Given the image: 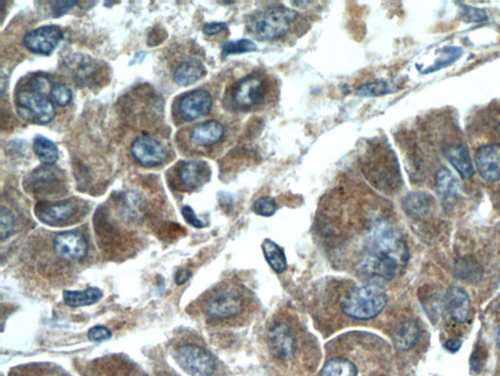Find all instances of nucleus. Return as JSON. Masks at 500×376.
Here are the masks:
<instances>
[{
  "mask_svg": "<svg viewBox=\"0 0 500 376\" xmlns=\"http://www.w3.org/2000/svg\"><path fill=\"white\" fill-rule=\"evenodd\" d=\"M299 17L298 12L288 7H271L251 16L248 19V31L258 41H278L290 34Z\"/></svg>",
  "mask_w": 500,
  "mask_h": 376,
  "instance_id": "obj_1",
  "label": "nucleus"
},
{
  "mask_svg": "<svg viewBox=\"0 0 500 376\" xmlns=\"http://www.w3.org/2000/svg\"><path fill=\"white\" fill-rule=\"evenodd\" d=\"M273 83L263 74L253 73L239 80L231 87L229 101L234 110L250 112L259 110L273 98Z\"/></svg>",
  "mask_w": 500,
  "mask_h": 376,
  "instance_id": "obj_2",
  "label": "nucleus"
},
{
  "mask_svg": "<svg viewBox=\"0 0 500 376\" xmlns=\"http://www.w3.org/2000/svg\"><path fill=\"white\" fill-rule=\"evenodd\" d=\"M387 303L385 290L378 284L362 285L346 295L342 310L354 320H367L378 317Z\"/></svg>",
  "mask_w": 500,
  "mask_h": 376,
  "instance_id": "obj_3",
  "label": "nucleus"
},
{
  "mask_svg": "<svg viewBox=\"0 0 500 376\" xmlns=\"http://www.w3.org/2000/svg\"><path fill=\"white\" fill-rule=\"evenodd\" d=\"M367 243L371 247V252L379 253L390 258L400 269L408 264V246L399 231L389 222L383 220L376 222L369 232Z\"/></svg>",
  "mask_w": 500,
  "mask_h": 376,
  "instance_id": "obj_4",
  "label": "nucleus"
},
{
  "mask_svg": "<svg viewBox=\"0 0 500 376\" xmlns=\"http://www.w3.org/2000/svg\"><path fill=\"white\" fill-rule=\"evenodd\" d=\"M362 166L369 182L378 187L387 183L396 182L397 176L400 173L396 158L385 147H374L369 151Z\"/></svg>",
  "mask_w": 500,
  "mask_h": 376,
  "instance_id": "obj_5",
  "label": "nucleus"
},
{
  "mask_svg": "<svg viewBox=\"0 0 500 376\" xmlns=\"http://www.w3.org/2000/svg\"><path fill=\"white\" fill-rule=\"evenodd\" d=\"M19 114L25 120L49 124L55 117V108L47 95L34 90H23L17 94Z\"/></svg>",
  "mask_w": 500,
  "mask_h": 376,
  "instance_id": "obj_6",
  "label": "nucleus"
},
{
  "mask_svg": "<svg viewBox=\"0 0 500 376\" xmlns=\"http://www.w3.org/2000/svg\"><path fill=\"white\" fill-rule=\"evenodd\" d=\"M174 357L178 366L192 376H210L215 370L213 355L197 345L182 346Z\"/></svg>",
  "mask_w": 500,
  "mask_h": 376,
  "instance_id": "obj_7",
  "label": "nucleus"
},
{
  "mask_svg": "<svg viewBox=\"0 0 500 376\" xmlns=\"http://www.w3.org/2000/svg\"><path fill=\"white\" fill-rule=\"evenodd\" d=\"M243 309V297L234 289L220 290L209 298L206 305V313L214 320L236 317Z\"/></svg>",
  "mask_w": 500,
  "mask_h": 376,
  "instance_id": "obj_8",
  "label": "nucleus"
},
{
  "mask_svg": "<svg viewBox=\"0 0 500 376\" xmlns=\"http://www.w3.org/2000/svg\"><path fill=\"white\" fill-rule=\"evenodd\" d=\"M62 39L63 32L59 27L43 25L25 34L24 45L32 52L49 55L57 48Z\"/></svg>",
  "mask_w": 500,
  "mask_h": 376,
  "instance_id": "obj_9",
  "label": "nucleus"
},
{
  "mask_svg": "<svg viewBox=\"0 0 500 376\" xmlns=\"http://www.w3.org/2000/svg\"><path fill=\"white\" fill-rule=\"evenodd\" d=\"M56 255L66 262H76L87 254V241L83 234L76 231H64L57 234L53 240Z\"/></svg>",
  "mask_w": 500,
  "mask_h": 376,
  "instance_id": "obj_10",
  "label": "nucleus"
},
{
  "mask_svg": "<svg viewBox=\"0 0 500 376\" xmlns=\"http://www.w3.org/2000/svg\"><path fill=\"white\" fill-rule=\"evenodd\" d=\"M131 154L144 167H155L164 163L166 159L164 146L148 136L135 139L131 145Z\"/></svg>",
  "mask_w": 500,
  "mask_h": 376,
  "instance_id": "obj_11",
  "label": "nucleus"
},
{
  "mask_svg": "<svg viewBox=\"0 0 500 376\" xmlns=\"http://www.w3.org/2000/svg\"><path fill=\"white\" fill-rule=\"evenodd\" d=\"M213 96L206 90H199L184 95L179 103L181 117L188 122L208 115L213 108Z\"/></svg>",
  "mask_w": 500,
  "mask_h": 376,
  "instance_id": "obj_12",
  "label": "nucleus"
},
{
  "mask_svg": "<svg viewBox=\"0 0 500 376\" xmlns=\"http://www.w3.org/2000/svg\"><path fill=\"white\" fill-rule=\"evenodd\" d=\"M475 163L479 174L487 182L500 180V143L481 146L475 153Z\"/></svg>",
  "mask_w": 500,
  "mask_h": 376,
  "instance_id": "obj_13",
  "label": "nucleus"
},
{
  "mask_svg": "<svg viewBox=\"0 0 500 376\" xmlns=\"http://www.w3.org/2000/svg\"><path fill=\"white\" fill-rule=\"evenodd\" d=\"M78 213V206L71 201L62 203H39L36 215L41 222L49 226H63Z\"/></svg>",
  "mask_w": 500,
  "mask_h": 376,
  "instance_id": "obj_14",
  "label": "nucleus"
},
{
  "mask_svg": "<svg viewBox=\"0 0 500 376\" xmlns=\"http://www.w3.org/2000/svg\"><path fill=\"white\" fill-rule=\"evenodd\" d=\"M399 270V266L390 258L371 251L359 264V271L365 275L378 276L385 280H393Z\"/></svg>",
  "mask_w": 500,
  "mask_h": 376,
  "instance_id": "obj_15",
  "label": "nucleus"
},
{
  "mask_svg": "<svg viewBox=\"0 0 500 376\" xmlns=\"http://www.w3.org/2000/svg\"><path fill=\"white\" fill-rule=\"evenodd\" d=\"M269 346L273 355L279 359H287L294 353V338L290 327L285 324H276L269 333Z\"/></svg>",
  "mask_w": 500,
  "mask_h": 376,
  "instance_id": "obj_16",
  "label": "nucleus"
},
{
  "mask_svg": "<svg viewBox=\"0 0 500 376\" xmlns=\"http://www.w3.org/2000/svg\"><path fill=\"white\" fill-rule=\"evenodd\" d=\"M225 136L224 125L218 121H206L193 127L190 132L191 141L201 147H209L219 143Z\"/></svg>",
  "mask_w": 500,
  "mask_h": 376,
  "instance_id": "obj_17",
  "label": "nucleus"
},
{
  "mask_svg": "<svg viewBox=\"0 0 500 376\" xmlns=\"http://www.w3.org/2000/svg\"><path fill=\"white\" fill-rule=\"evenodd\" d=\"M445 305L453 320L459 324L467 322L470 315V298L464 289L458 286L450 287L446 293Z\"/></svg>",
  "mask_w": 500,
  "mask_h": 376,
  "instance_id": "obj_18",
  "label": "nucleus"
},
{
  "mask_svg": "<svg viewBox=\"0 0 500 376\" xmlns=\"http://www.w3.org/2000/svg\"><path fill=\"white\" fill-rule=\"evenodd\" d=\"M179 174L181 182L186 187L195 189L208 182L210 169L204 162L191 161L182 165Z\"/></svg>",
  "mask_w": 500,
  "mask_h": 376,
  "instance_id": "obj_19",
  "label": "nucleus"
},
{
  "mask_svg": "<svg viewBox=\"0 0 500 376\" xmlns=\"http://www.w3.org/2000/svg\"><path fill=\"white\" fill-rule=\"evenodd\" d=\"M446 157L461 178H470L474 175L473 165L466 146L461 143L448 146L446 149Z\"/></svg>",
  "mask_w": 500,
  "mask_h": 376,
  "instance_id": "obj_20",
  "label": "nucleus"
},
{
  "mask_svg": "<svg viewBox=\"0 0 500 376\" xmlns=\"http://www.w3.org/2000/svg\"><path fill=\"white\" fill-rule=\"evenodd\" d=\"M59 169L53 168L52 166L41 167L37 169L32 175V188L39 194H49L54 191V188L59 187L61 178H60Z\"/></svg>",
  "mask_w": 500,
  "mask_h": 376,
  "instance_id": "obj_21",
  "label": "nucleus"
},
{
  "mask_svg": "<svg viewBox=\"0 0 500 376\" xmlns=\"http://www.w3.org/2000/svg\"><path fill=\"white\" fill-rule=\"evenodd\" d=\"M206 75V68L202 62L190 60L179 65L174 71L173 78L175 83L181 87L194 85Z\"/></svg>",
  "mask_w": 500,
  "mask_h": 376,
  "instance_id": "obj_22",
  "label": "nucleus"
},
{
  "mask_svg": "<svg viewBox=\"0 0 500 376\" xmlns=\"http://www.w3.org/2000/svg\"><path fill=\"white\" fill-rule=\"evenodd\" d=\"M420 327L413 320L402 322L395 329L393 341L399 351H408L416 344L420 338Z\"/></svg>",
  "mask_w": 500,
  "mask_h": 376,
  "instance_id": "obj_23",
  "label": "nucleus"
},
{
  "mask_svg": "<svg viewBox=\"0 0 500 376\" xmlns=\"http://www.w3.org/2000/svg\"><path fill=\"white\" fill-rule=\"evenodd\" d=\"M65 303L69 307L78 308L92 305L101 300L103 297L101 290L96 287H90L83 291H64L63 293Z\"/></svg>",
  "mask_w": 500,
  "mask_h": 376,
  "instance_id": "obj_24",
  "label": "nucleus"
},
{
  "mask_svg": "<svg viewBox=\"0 0 500 376\" xmlns=\"http://www.w3.org/2000/svg\"><path fill=\"white\" fill-rule=\"evenodd\" d=\"M435 190L442 198L450 200L457 195L458 183L457 178L448 169L442 168L435 176Z\"/></svg>",
  "mask_w": 500,
  "mask_h": 376,
  "instance_id": "obj_25",
  "label": "nucleus"
},
{
  "mask_svg": "<svg viewBox=\"0 0 500 376\" xmlns=\"http://www.w3.org/2000/svg\"><path fill=\"white\" fill-rule=\"evenodd\" d=\"M433 199L424 194L409 195L404 202L406 212L413 218H423L431 211Z\"/></svg>",
  "mask_w": 500,
  "mask_h": 376,
  "instance_id": "obj_26",
  "label": "nucleus"
},
{
  "mask_svg": "<svg viewBox=\"0 0 500 376\" xmlns=\"http://www.w3.org/2000/svg\"><path fill=\"white\" fill-rule=\"evenodd\" d=\"M262 248L267 262L276 273H281L287 270V256L280 246L267 239L263 242Z\"/></svg>",
  "mask_w": 500,
  "mask_h": 376,
  "instance_id": "obj_27",
  "label": "nucleus"
},
{
  "mask_svg": "<svg viewBox=\"0 0 500 376\" xmlns=\"http://www.w3.org/2000/svg\"><path fill=\"white\" fill-rule=\"evenodd\" d=\"M34 151L39 159L46 166H52L58 161L59 151L50 139L39 136L34 140Z\"/></svg>",
  "mask_w": 500,
  "mask_h": 376,
  "instance_id": "obj_28",
  "label": "nucleus"
},
{
  "mask_svg": "<svg viewBox=\"0 0 500 376\" xmlns=\"http://www.w3.org/2000/svg\"><path fill=\"white\" fill-rule=\"evenodd\" d=\"M357 368L346 359H334L327 362L320 371V376H357Z\"/></svg>",
  "mask_w": 500,
  "mask_h": 376,
  "instance_id": "obj_29",
  "label": "nucleus"
},
{
  "mask_svg": "<svg viewBox=\"0 0 500 376\" xmlns=\"http://www.w3.org/2000/svg\"><path fill=\"white\" fill-rule=\"evenodd\" d=\"M457 275L468 282H479L482 278L483 270L480 264L473 259H462L455 266Z\"/></svg>",
  "mask_w": 500,
  "mask_h": 376,
  "instance_id": "obj_30",
  "label": "nucleus"
},
{
  "mask_svg": "<svg viewBox=\"0 0 500 376\" xmlns=\"http://www.w3.org/2000/svg\"><path fill=\"white\" fill-rule=\"evenodd\" d=\"M257 50V45L250 39H241L239 41H228L223 45L222 54L224 56L232 54H241V53L251 52Z\"/></svg>",
  "mask_w": 500,
  "mask_h": 376,
  "instance_id": "obj_31",
  "label": "nucleus"
},
{
  "mask_svg": "<svg viewBox=\"0 0 500 376\" xmlns=\"http://www.w3.org/2000/svg\"><path fill=\"white\" fill-rule=\"evenodd\" d=\"M389 85L385 82H373L360 85L356 90L355 94L362 97L381 96L389 94Z\"/></svg>",
  "mask_w": 500,
  "mask_h": 376,
  "instance_id": "obj_32",
  "label": "nucleus"
},
{
  "mask_svg": "<svg viewBox=\"0 0 500 376\" xmlns=\"http://www.w3.org/2000/svg\"><path fill=\"white\" fill-rule=\"evenodd\" d=\"M50 98L56 105L67 106L71 103L72 99H73V92L67 85L56 83L51 90Z\"/></svg>",
  "mask_w": 500,
  "mask_h": 376,
  "instance_id": "obj_33",
  "label": "nucleus"
},
{
  "mask_svg": "<svg viewBox=\"0 0 500 376\" xmlns=\"http://www.w3.org/2000/svg\"><path fill=\"white\" fill-rule=\"evenodd\" d=\"M15 229V219L12 213L7 209L2 207L0 213V238L1 240L8 238Z\"/></svg>",
  "mask_w": 500,
  "mask_h": 376,
  "instance_id": "obj_34",
  "label": "nucleus"
},
{
  "mask_svg": "<svg viewBox=\"0 0 500 376\" xmlns=\"http://www.w3.org/2000/svg\"><path fill=\"white\" fill-rule=\"evenodd\" d=\"M253 211L262 217H271L276 211V203L272 197H262L253 205Z\"/></svg>",
  "mask_w": 500,
  "mask_h": 376,
  "instance_id": "obj_35",
  "label": "nucleus"
},
{
  "mask_svg": "<svg viewBox=\"0 0 500 376\" xmlns=\"http://www.w3.org/2000/svg\"><path fill=\"white\" fill-rule=\"evenodd\" d=\"M87 336L88 339L93 341V342H101V341H106L110 339L111 333L107 327L98 326L92 327L88 331Z\"/></svg>",
  "mask_w": 500,
  "mask_h": 376,
  "instance_id": "obj_36",
  "label": "nucleus"
},
{
  "mask_svg": "<svg viewBox=\"0 0 500 376\" xmlns=\"http://www.w3.org/2000/svg\"><path fill=\"white\" fill-rule=\"evenodd\" d=\"M50 4L54 17H61L78 3L76 1H53Z\"/></svg>",
  "mask_w": 500,
  "mask_h": 376,
  "instance_id": "obj_37",
  "label": "nucleus"
},
{
  "mask_svg": "<svg viewBox=\"0 0 500 376\" xmlns=\"http://www.w3.org/2000/svg\"><path fill=\"white\" fill-rule=\"evenodd\" d=\"M31 87L34 92L46 95L48 92L50 94L53 85H51L48 79L44 78V76H36L31 81Z\"/></svg>",
  "mask_w": 500,
  "mask_h": 376,
  "instance_id": "obj_38",
  "label": "nucleus"
},
{
  "mask_svg": "<svg viewBox=\"0 0 500 376\" xmlns=\"http://www.w3.org/2000/svg\"><path fill=\"white\" fill-rule=\"evenodd\" d=\"M464 17L470 22H482L487 19V14L482 9L476 8V7L464 6Z\"/></svg>",
  "mask_w": 500,
  "mask_h": 376,
  "instance_id": "obj_39",
  "label": "nucleus"
},
{
  "mask_svg": "<svg viewBox=\"0 0 500 376\" xmlns=\"http://www.w3.org/2000/svg\"><path fill=\"white\" fill-rule=\"evenodd\" d=\"M182 215L186 222L190 224L191 226L195 227V229H202V227H204V222L197 218L195 211L190 206H186L182 209Z\"/></svg>",
  "mask_w": 500,
  "mask_h": 376,
  "instance_id": "obj_40",
  "label": "nucleus"
},
{
  "mask_svg": "<svg viewBox=\"0 0 500 376\" xmlns=\"http://www.w3.org/2000/svg\"><path fill=\"white\" fill-rule=\"evenodd\" d=\"M483 351H480V349L477 350V352H474L472 355L471 359H470V366L471 370L478 373L482 370L483 363H485V359H483Z\"/></svg>",
  "mask_w": 500,
  "mask_h": 376,
  "instance_id": "obj_41",
  "label": "nucleus"
},
{
  "mask_svg": "<svg viewBox=\"0 0 500 376\" xmlns=\"http://www.w3.org/2000/svg\"><path fill=\"white\" fill-rule=\"evenodd\" d=\"M225 30H227V25L225 23H209L204 25L202 31L206 36H215Z\"/></svg>",
  "mask_w": 500,
  "mask_h": 376,
  "instance_id": "obj_42",
  "label": "nucleus"
},
{
  "mask_svg": "<svg viewBox=\"0 0 500 376\" xmlns=\"http://www.w3.org/2000/svg\"><path fill=\"white\" fill-rule=\"evenodd\" d=\"M462 341L459 339H448L445 343V348L450 353H457L461 349Z\"/></svg>",
  "mask_w": 500,
  "mask_h": 376,
  "instance_id": "obj_43",
  "label": "nucleus"
},
{
  "mask_svg": "<svg viewBox=\"0 0 500 376\" xmlns=\"http://www.w3.org/2000/svg\"><path fill=\"white\" fill-rule=\"evenodd\" d=\"M191 276H192V273H191L190 271H179L177 275L175 276V282H177V284H184V283L187 282L188 280H189Z\"/></svg>",
  "mask_w": 500,
  "mask_h": 376,
  "instance_id": "obj_44",
  "label": "nucleus"
},
{
  "mask_svg": "<svg viewBox=\"0 0 500 376\" xmlns=\"http://www.w3.org/2000/svg\"><path fill=\"white\" fill-rule=\"evenodd\" d=\"M497 344H499V346L500 347V326L499 327V329H497Z\"/></svg>",
  "mask_w": 500,
  "mask_h": 376,
  "instance_id": "obj_45",
  "label": "nucleus"
}]
</instances>
